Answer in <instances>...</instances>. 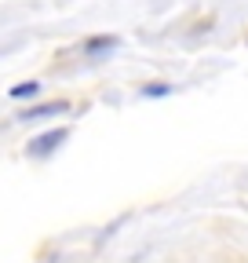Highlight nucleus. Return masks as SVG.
Segmentation results:
<instances>
[{
	"label": "nucleus",
	"instance_id": "nucleus-2",
	"mask_svg": "<svg viewBox=\"0 0 248 263\" xmlns=\"http://www.w3.org/2000/svg\"><path fill=\"white\" fill-rule=\"evenodd\" d=\"M58 110H62V103H48V106L29 110V114H26V121H37V117H44V114H58Z\"/></svg>",
	"mask_w": 248,
	"mask_h": 263
},
{
	"label": "nucleus",
	"instance_id": "nucleus-3",
	"mask_svg": "<svg viewBox=\"0 0 248 263\" xmlns=\"http://www.w3.org/2000/svg\"><path fill=\"white\" fill-rule=\"evenodd\" d=\"M22 95H26V99H29V95H37V84L29 81V84H15V88H11V99H22Z\"/></svg>",
	"mask_w": 248,
	"mask_h": 263
},
{
	"label": "nucleus",
	"instance_id": "nucleus-1",
	"mask_svg": "<svg viewBox=\"0 0 248 263\" xmlns=\"http://www.w3.org/2000/svg\"><path fill=\"white\" fill-rule=\"evenodd\" d=\"M62 139H66V128H58V132H48V136H40V139H33V146H29V154H48V150H55Z\"/></svg>",
	"mask_w": 248,
	"mask_h": 263
},
{
	"label": "nucleus",
	"instance_id": "nucleus-5",
	"mask_svg": "<svg viewBox=\"0 0 248 263\" xmlns=\"http://www.w3.org/2000/svg\"><path fill=\"white\" fill-rule=\"evenodd\" d=\"M164 91H168V84H150L146 88V95H164Z\"/></svg>",
	"mask_w": 248,
	"mask_h": 263
},
{
	"label": "nucleus",
	"instance_id": "nucleus-4",
	"mask_svg": "<svg viewBox=\"0 0 248 263\" xmlns=\"http://www.w3.org/2000/svg\"><path fill=\"white\" fill-rule=\"evenodd\" d=\"M113 44H117L113 37H99V41H91V44H88V51H102V48H113Z\"/></svg>",
	"mask_w": 248,
	"mask_h": 263
}]
</instances>
